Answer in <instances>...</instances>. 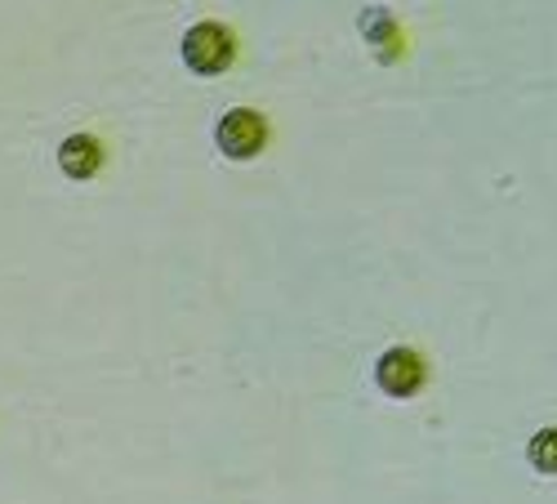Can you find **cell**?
<instances>
[{
	"label": "cell",
	"mask_w": 557,
	"mask_h": 504,
	"mask_svg": "<svg viewBox=\"0 0 557 504\" xmlns=\"http://www.w3.org/2000/svg\"><path fill=\"white\" fill-rule=\"evenodd\" d=\"M527 460H531V469H535V474L557 478V429H540V433L531 438Z\"/></svg>",
	"instance_id": "5b68a950"
},
{
	"label": "cell",
	"mask_w": 557,
	"mask_h": 504,
	"mask_svg": "<svg viewBox=\"0 0 557 504\" xmlns=\"http://www.w3.org/2000/svg\"><path fill=\"white\" fill-rule=\"evenodd\" d=\"M214 144H219V152L227 161H255L272 144V125H268V116L259 108H232L214 125Z\"/></svg>",
	"instance_id": "7a4b0ae2"
},
{
	"label": "cell",
	"mask_w": 557,
	"mask_h": 504,
	"mask_svg": "<svg viewBox=\"0 0 557 504\" xmlns=\"http://www.w3.org/2000/svg\"><path fill=\"white\" fill-rule=\"evenodd\" d=\"M183 63H188L197 76H223L232 63H237V36H232L227 23H193L183 32Z\"/></svg>",
	"instance_id": "6da1fadb"
},
{
	"label": "cell",
	"mask_w": 557,
	"mask_h": 504,
	"mask_svg": "<svg viewBox=\"0 0 557 504\" xmlns=\"http://www.w3.org/2000/svg\"><path fill=\"white\" fill-rule=\"evenodd\" d=\"M375 384H380V393H388V397H397V402H410L414 393H424V384H429V361H424V353L410 348V344L384 348L380 361H375Z\"/></svg>",
	"instance_id": "3957f363"
},
{
	"label": "cell",
	"mask_w": 557,
	"mask_h": 504,
	"mask_svg": "<svg viewBox=\"0 0 557 504\" xmlns=\"http://www.w3.org/2000/svg\"><path fill=\"white\" fill-rule=\"evenodd\" d=\"M103 161H108V148H103L99 134H67L59 144V170L67 179H81V183L95 179L103 170Z\"/></svg>",
	"instance_id": "277c9868"
}]
</instances>
